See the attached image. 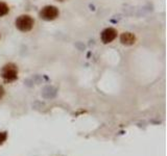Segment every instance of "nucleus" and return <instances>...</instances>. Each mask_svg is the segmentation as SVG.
I'll return each mask as SVG.
<instances>
[{
  "instance_id": "9d476101",
  "label": "nucleus",
  "mask_w": 167,
  "mask_h": 156,
  "mask_svg": "<svg viewBox=\"0 0 167 156\" xmlns=\"http://www.w3.org/2000/svg\"><path fill=\"white\" fill-rule=\"evenodd\" d=\"M57 1H60V2H63V1H65V0H57Z\"/></svg>"
},
{
  "instance_id": "0eeeda50",
  "label": "nucleus",
  "mask_w": 167,
  "mask_h": 156,
  "mask_svg": "<svg viewBox=\"0 0 167 156\" xmlns=\"http://www.w3.org/2000/svg\"><path fill=\"white\" fill-rule=\"evenodd\" d=\"M9 12H10L9 5H7L6 3H4V2H0V17L5 16Z\"/></svg>"
},
{
  "instance_id": "f257e3e1",
  "label": "nucleus",
  "mask_w": 167,
  "mask_h": 156,
  "mask_svg": "<svg viewBox=\"0 0 167 156\" xmlns=\"http://www.w3.org/2000/svg\"><path fill=\"white\" fill-rule=\"evenodd\" d=\"M16 27L18 28L19 30L21 31H30L31 30V28L34 27V21L30 16L28 15H22L20 17H18L16 19Z\"/></svg>"
},
{
  "instance_id": "6e6552de",
  "label": "nucleus",
  "mask_w": 167,
  "mask_h": 156,
  "mask_svg": "<svg viewBox=\"0 0 167 156\" xmlns=\"http://www.w3.org/2000/svg\"><path fill=\"white\" fill-rule=\"evenodd\" d=\"M7 139V132L6 131H2L0 132V146L4 144V142Z\"/></svg>"
},
{
  "instance_id": "39448f33",
  "label": "nucleus",
  "mask_w": 167,
  "mask_h": 156,
  "mask_svg": "<svg viewBox=\"0 0 167 156\" xmlns=\"http://www.w3.org/2000/svg\"><path fill=\"white\" fill-rule=\"evenodd\" d=\"M42 97L46 100H51L54 99L58 95V89L54 86H44L43 89H42Z\"/></svg>"
},
{
  "instance_id": "f03ea898",
  "label": "nucleus",
  "mask_w": 167,
  "mask_h": 156,
  "mask_svg": "<svg viewBox=\"0 0 167 156\" xmlns=\"http://www.w3.org/2000/svg\"><path fill=\"white\" fill-rule=\"evenodd\" d=\"M2 78L7 82L15 81L18 78V69L14 63H7L2 69Z\"/></svg>"
},
{
  "instance_id": "7ed1b4c3",
  "label": "nucleus",
  "mask_w": 167,
  "mask_h": 156,
  "mask_svg": "<svg viewBox=\"0 0 167 156\" xmlns=\"http://www.w3.org/2000/svg\"><path fill=\"white\" fill-rule=\"evenodd\" d=\"M59 10L54 5H47L40 12V18L45 21H52L59 17Z\"/></svg>"
},
{
  "instance_id": "1a4fd4ad",
  "label": "nucleus",
  "mask_w": 167,
  "mask_h": 156,
  "mask_svg": "<svg viewBox=\"0 0 167 156\" xmlns=\"http://www.w3.org/2000/svg\"><path fill=\"white\" fill-rule=\"evenodd\" d=\"M4 94H5V91H4V89H3V86L0 84V99H2L4 96Z\"/></svg>"
},
{
  "instance_id": "20e7f679",
  "label": "nucleus",
  "mask_w": 167,
  "mask_h": 156,
  "mask_svg": "<svg viewBox=\"0 0 167 156\" xmlns=\"http://www.w3.org/2000/svg\"><path fill=\"white\" fill-rule=\"evenodd\" d=\"M116 36H117V30L112 27L105 28L101 32V34H100L101 42L103 44H109L111 42H113L116 39Z\"/></svg>"
},
{
  "instance_id": "423d86ee",
  "label": "nucleus",
  "mask_w": 167,
  "mask_h": 156,
  "mask_svg": "<svg viewBox=\"0 0 167 156\" xmlns=\"http://www.w3.org/2000/svg\"><path fill=\"white\" fill-rule=\"evenodd\" d=\"M120 42L125 46H132L136 42V36L132 32H123L120 36Z\"/></svg>"
}]
</instances>
